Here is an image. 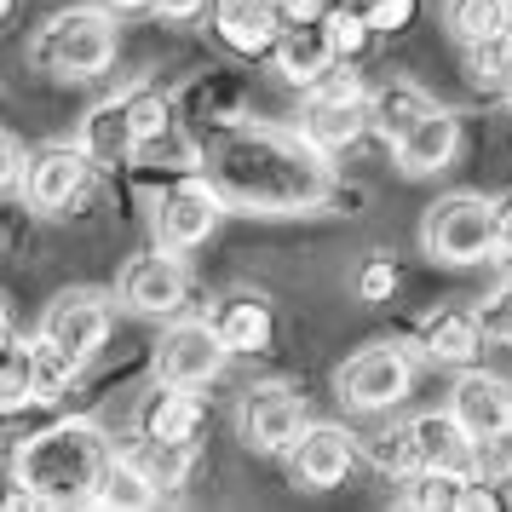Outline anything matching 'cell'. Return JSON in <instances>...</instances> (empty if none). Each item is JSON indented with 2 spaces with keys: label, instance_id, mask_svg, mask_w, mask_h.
<instances>
[{
  "label": "cell",
  "instance_id": "8",
  "mask_svg": "<svg viewBox=\"0 0 512 512\" xmlns=\"http://www.w3.org/2000/svg\"><path fill=\"white\" fill-rule=\"evenodd\" d=\"M449 415L478 449H495V443L512 438V380L489 369H466L455 386H449Z\"/></svg>",
  "mask_w": 512,
  "mask_h": 512
},
{
  "label": "cell",
  "instance_id": "37",
  "mask_svg": "<svg viewBox=\"0 0 512 512\" xmlns=\"http://www.w3.org/2000/svg\"><path fill=\"white\" fill-rule=\"evenodd\" d=\"M495 259H512V196L495 202Z\"/></svg>",
  "mask_w": 512,
  "mask_h": 512
},
{
  "label": "cell",
  "instance_id": "19",
  "mask_svg": "<svg viewBox=\"0 0 512 512\" xmlns=\"http://www.w3.org/2000/svg\"><path fill=\"white\" fill-rule=\"evenodd\" d=\"M300 133L323 156H340V150H351V144L369 133V98H311Z\"/></svg>",
  "mask_w": 512,
  "mask_h": 512
},
{
  "label": "cell",
  "instance_id": "21",
  "mask_svg": "<svg viewBox=\"0 0 512 512\" xmlns=\"http://www.w3.org/2000/svg\"><path fill=\"white\" fill-rule=\"evenodd\" d=\"M277 70L288 87H300V93H311L317 81L328 75V64H334V47H328V35H323V18L317 24H282L277 35Z\"/></svg>",
  "mask_w": 512,
  "mask_h": 512
},
{
  "label": "cell",
  "instance_id": "4",
  "mask_svg": "<svg viewBox=\"0 0 512 512\" xmlns=\"http://www.w3.org/2000/svg\"><path fill=\"white\" fill-rule=\"evenodd\" d=\"M420 248L432 265H484L495 259V202L478 190L438 196L420 219Z\"/></svg>",
  "mask_w": 512,
  "mask_h": 512
},
{
  "label": "cell",
  "instance_id": "26",
  "mask_svg": "<svg viewBox=\"0 0 512 512\" xmlns=\"http://www.w3.org/2000/svg\"><path fill=\"white\" fill-rule=\"evenodd\" d=\"M420 110H432V98L420 93V87H409V81H392V87L369 93V127L374 133H386V139H397Z\"/></svg>",
  "mask_w": 512,
  "mask_h": 512
},
{
  "label": "cell",
  "instance_id": "36",
  "mask_svg": "<svg viewBox=\"0 0 512 512\" xmlns=\"http://www.w3.org/2000/svg\"><path fill=\"white\" fill-rule=\"evenodd\" d=\"M18 179H24V144L0 133V190H18Z\"/></svg>",
  "mask_w": 512,
  "mask_h": 512
},
{
  "label": "cell",
  "instance_id": "44",
  "mask_svg": "<svg viewBox=\"0 0 512 512\" xmlns=\"http://www.w3.org/2000/svg\"><path fill=\"white\" fill-rule=\"evenodd\" d=\"M501 6H507V12H512V0H501Z\"/></svg>",
  "mask_w": 512,
  "mask_h": 512
},
{
  "label": "cell",
  "instance_id": "29",
  "mask_svg": "<svg viewBox=\"0 0 512 512\" xmlns=\"http://www.w3.org/2000/svg\"><path fill=\"white\" fill-rule=\"evenodd\" d=\"M466 70H472L478 87H507V75H512V24L495 29V35H484V41H472V47H466Z\"/></svg>",
  "mask_w": 512,
  "mask_h": 512
},
{
  "label": "cell",
  "instance_id": "41",
  "mask_svg": "<svg viewBox=\"0 0 512 512\" xmlns=\"http://www.w3.org/2000/svg\"><path fill=\"white\" fill-rule=\"evenodd\" d=\"M495 501H501V507L512 512V472H507V478H501V489H495Z\"/></svg>",
  "mask_w": 512,
  "mask_h": 512
},
{
  "label": "cell",
  "instance_id": "2",
  "mask_svg": "<svg viewBox=\"0 0 512 512\" xmlns=\"http://www.w3.org/2000/svg\"><path fill=\"white\" fill-rule=\"evenodd\" d=\"M110 461V438L98 432V420H47L35 426L18 455H12V478L35 495V507H93V489H98V472Z\"/></svg>",
  "mask_w": 512,
  "mask_h": 512
},
{
  "label": "cell",
  "instance_id": "1",
  "mask_svg": "<svg viewBox=\"0 0 512 512\" xmlns=\"http://www.w3.org/2000/svg\"><path fill=\"white\" fill-rule=\"evenodd\" d=\"M202 179L225 213H254V219H294V213H323L334 202V167L305 133L271 127V121H236L202 150Z\"/></svg>",
  "mask_w": 512,
  "mask_h": 512
},
{
  "label": "cell",
  "instance_id": "24",
  "mask_svg": "<svg viewBox=\"0 0 512 512\" xmlns=\"http://www.w3.org/2000/svg\"><path fill=\"white\" fill-rule=\"evenodd\" d=\"M156 501H162L156 484H150L127 455H110V461H104L98 489H93V507H104V512H144V507H156Z\"/></svg>",
  "mask_w": 512,
  "mask_h": 512
},
{
  "label": "cell",
  "instance_id": "11",
  "mask_svg": "<svg viewBox=\"0 0 512 512\" xmlns=\"http://www.w3.org/2000/svg\"><path fill=\"white\" fill-rule=\"evenodd\" d=\"M110 323H116V305L110 294H98V288H64L58 300L47 305V317H41V334H47L52 346H64L70 357H98L104 340H110Z\"/></svg>",
  "mask_w": 512,
  "mask_h": 512
},
{
  "label": "cell",
  "instance_id": "34",
  "mask_svg": "<svg viewBox=\"0 0 512 512\" xmlns=\"http://www.w3.org/2000/svg\"><path fill=\"white\" fill-rule=\"evenodd\" d=\"M357 294H363L369 305L392 300V294H397V265H392V254H369V259H363V271H357Z\"/></svg>",
  "mask_w": 512,
  "mask_h": 512
},
{
  "label": "cell",
  "instance_id": "7",
  "mask_svg": "<svg viewBox=\"0 0 512 512\" xmlns=\"http://www.w3.org/2000/svg\"><path fill=\"white\" fill-rule=\"evenodd\" d=\"M219 219H225V202L213 196V185L202 173H185V179H173V185L162 190V202H156V248H173V254L202 248V242L219 231Z\"/></svg>",
  "mask_w": 512,
  "mask_h": 512
},
{
  "label": "cell",
  "instance_id": "18",
  "mask_svg": "<svg viewBox=\"0 0 512 512\" xmlns=\"http://www.w3.org/2000/svg\"><path fill=\"white\" fill-rule=\"evenodd\" d=\"M208 323H213L219 346L231 351V357H254V351H265L271 334H277V317H271V305L259 300V294H225Z\"/></svg>",
  "mask_w": 512,
  "mask_h": 512
},
{
  "label": "cell",
  "instance_id": "6",
  "mask_svg": "<svg viewBox=\"0 0 512 512\" xmlns=\"http://www.w3.org/2000/svg\"><path fill=\"white\" fill-rule=\"evenodd\" d=\"M93 173L98 167L87 162L81 144H41L35 156H24V202L41 219H58V213H75L93 190Z\"/></svg>",
  "mask_w": 512,
  "mask_h": 512
},
{
  "label": "cell",
  "instance_id": "42",
  "mask_svg": "<svg viewBox=\"0 0 512 512\" xmlns=\"http://www.w3.org/2000/svg\"><path fill=\"white\" fill-rule=\"evenodd\" d=\"M6 12H12V0H0V24H6Z\"/></svg>",
  "mask_w": 512,
  "mask_h": 512
},
{
  "label": "cell",
  "instance_id": "9",
  "mask_svg": "<svg viewBox=\"0 0 512 512\" xmlns=\"http://www.w3.org/2000/svg\"><path fill=\"white\" fill-rule=\"evenodd\" d=\"M150 363H156V380H167V386H208V380H219V369L231 363V351L219 346V334H213L208 317H202V323L185 317V323L162 328Z\"/></svg>",
  "mask_w": 512,
  "mask_h": 512
},
{
  "label": "cell",
  "instance_id": "38",
  "mask_svg": "<svg viewBox=\"0 0 512 512\" xmlns=\"http://www.w3.org/2000/svg\"><path fill=\"white\" fill-rule=\"evenodd\" d=\"M12 346H18V317H12V305L0 300V357H6Z\"/></svg>",
  "mask_w": 512,
  "mask_h": 512
},
{
  "label": "cell",
  "instance_id": "25",
  "mask_svg": "<svg viewBox=\"0 0 512 512\" xmlns=\"http://www.w3.org/2000/svg\"><path fill=\"white\" fill-rule=\"evenodd\" d=\"M24 351H29V397L35 403H58V397L70 392V380L81 374V357H70L64 346H52L47 334L24 340Z\"/></svg>",
  "mask_w": 512,
  "mask_h": 512
},
{
  "label": "cell",
  "instance_id": "20",
  "mask_svg": "<svg viewBox=\"0 0 512 512\" xmlns=\"http://www.w3.org/2000/svg\"><path fill=\"white\" fill-rule=\"evenodd\" d=\"M420 346H426L432 363H455V369H466V363L484 351L478 311H472V305H438V311L420 323Z\"/></svg>",
  "mask_w": 512,
  "mask_h": 512
},
{
  "label": "cell",
  "instance_id": "16",
  "mask_svg": "<svg viewBox=\"0 0 512 512\" xmlns=\"http://www.w3.org/2000/svg\"><path fill=\"white\" fill-rule=\"evenodd\" d=\"M409 449H415V472L426 466V472H478V443L466 438L461 426H455V415L449 409H432V415H415L409 426Z\"/></svg>",
  "mask_w": 512,
  "mask_h": 512
},
{
  "label": "cell",
  "instance_id": "5",
  "mask_svg": "<svg viewBox=\"0 0 512 512\" xmlns=\"http://www.w3.org/2000/svg\"><path fill=\"white\" fill-rule=\"evenodd\" d=\"M334 392H340V403L369 409V415L374 409H392V403H403V397L415 392V357L397 340H374V346H363L357 357L340 363Z\"/></svg>",
  "mask_w": 512,
  "mask_h": 512
},
{
  "label": "cell",
  "instance_id": "31",
  "mask_svg": "<svg viewBox=\"0 0 512 512\" xmlns=\"http://www.w3.org/2000/svg\"><path fill=\"white\" fill-rule=\"evenodd\" d=\"M507 24H512V12L501 0H449V29L461 35V47H472V41H484V35H495Z\"/></svg>",
  "mask_w": 512,
  "mask_h": 512
},
{
  "label": "cell",
  "instance_id": "12",
  "mask_svg": "<svg viewBox=\"0 0 512 512\" xmlns=\"http://www.w3.org/2000/svg\"><path fill=\"white\" fill-rule=\"evenodd\" d=\"M190 294V277L173 248H156V254H133L127 271H121L116 300L133 311V317H173Z\"/></svg>",
  "mask_w": 512,
  "mask_h": 512
},
{
  "label": "cell",
  "instance_id": "28",
  "mask_svg": "<svg viewBox=\"0 0 512 512\" xmlns=\"http://www.w3.org/2000/svg\"><path fill=\"white\" fill-rule=\"evenodd\" d=\"M323 35H328V47H334L340 64L363 58V47L374 41V29H369V18H363V6H357V0H334V6H328V12H323Z\"/></svg>",
  "mask_w": 512,
  "mask_h": 512
},
{
  "label": "cell",
  "instance_id": "27",
  "mask_svg": "<svg viewBox=\"0 0 512 512\" xmlns=\"http://www.w3.org/2000/svg\"><path fill=\"white\" fill-rule=\"evenodd\" d=\"M461 478L466 472H409L403 478V489H397V501L409 512H455V501H461Z\"/></svg>",
  "mask_w": 512,
  "mask_h": 512
},
{
  "label": "cell",
  "instance_id": "13",
  "mask_svg": "<svg viewBox=\"0 0 512 512\" xmlns=\"http://www.w3.org/2000/svg\"><path fill=\"white\" fill-rule=\"evenodd\" d=\"M392 156H397L403 179H432L443 167H455V156H461V121L449 116V110H438V104L420 110L392 139Z\"/></svg>",
  "mask_w": 512,
  "mask_h": 512
},
{
  "label": "cell",
  "instance_id": "22",
  "mask_svg": "<svg viewBox=\"0 0 512 512\" xmlns=\"http://www.w3.org/2000/svg\"><path fill=\"white\" fill-rule=\"evenodd\" d=\"M144 438H202V426H208V403L196 386H156V397L144 403Z\"/></svg>",
  "mask_w": 512,
  "mask_h": 512
},
{
  "label": "cell",
  "instance_id": "32",
  "mask_svg": "<svg viewBox=\"0 0 512 512\" xmlns=\"http://www.w3.org/2000/svg\"><path fill=\"white\" fill-rule=\"evenodd\" d=\"M478 311V328H484V340H501V346H512V282H501L495 294H484V300L472 305Z\"/></svg>",
  "mask_w": 512,
  "mask_h": 512
},
{
  "label": "cell",
  "instance_id": "14",
  "mask_svg": "<svg viewBox=\"0 0 512 512\" xmlns=\"http://www.w3.org/2000/svg\"><path fill=\"white\" fill-rule=\"evenodd\" d=\"M288 466H294V484L305 489H334L346 484V472L357 466V438H351L346 426H311L305 420V432L288 443Z\"/></svg>",
  "mask_w": 512,
  "mask_h": 512
},
{
  "label": "cell",
  "instance_id": "17",
  "mask_svg": "<svg viewBox=\"0 0 512 512\" xmlns=\"http://www.w3.org/2000/svg\"><path fill=\"white\" fill-rule=\"evenodd\" d=\"M81 150H87V162L104 167V173H116L139 156V139H133V116H127V93L121 98H104L93 116L81 121Z\"/></svg>",
  "mask_w": 512,
  "mask_h": 512
},
{
  "label": "cell",
  "instance_id": "3",
  "mask_svg": "<svg viewBox=\"0 0 512 512\" xmlns=\"http://www.w3.org/2000/svg\"><path fill=\"white\" fill-rule=\"evenodd\" d=\"M116 47H121V29H116V12L104 6H70L58 12L41 35H35V64L58 81H93L116 64Z\"/></svg>",
  "mask_w": 512,
  "mask_h": 512
},
{
  "label": "cell",
  "instance_id": "43",
  "mask_svg": "<svg viewBox=\"0 0 512 512\" xmlns=\"http://www.w3.org/2000/svg\"><path fill=\"white\" fill-rule=\"evenodd\" d=\"M507 104H512V75H507Z\"/></svg>",
  "mask_w": 512,
  "mask_h": 512
},
{
  "label": "cell",
  "instance_id": "33",
  "mask_svg": "<svg viewBox=\"0 0 512 512\" xmlns=\"http://www.w3.org/2000/svg\"><path fill=\"white\" fill-rule=\"evenodd\" d=\"M420 0H363V18H369L374 35H403V29L415 24Z\"/></svg>",
  "mask_w": 512,
  "mask_h": 512
},
{
  "label": "cell",
  "instance_id": "10",
  "mask_svg": "<svg viewBox=\"0 0 512 512\" xmlns=\"http://www.w3.org/2000/svg\"><path fill=\"white\" fill-rule=\"evenodd\" d=\"M305 397L282 380H265V386H248L242 409H236V426H242V443L259 449V455H288V443L305 432Z\"/></svg>",
  "mask_w": 512,
  "mask_h": 512
},
{
  "label": "cell",
  "instance_id": "15",
  "mask_svg": "<svg viewBox=\"0 0 512 512\" xmlns=\"http://www.w3.org/2000/svg\"><path fill=\"white\" fill-rule=\"evenodd\" d=\"M213 35H219L236 58H265L282 35L277 0H213Z\"/></svg>",
  "mask_w": 512,
  "mask_h": 512
},
{
  "label": "cell",
  "instance_id": "23",
  "mask_svg": "<svg viewBox=\"0 0 512 512\" xmlns=\"http://www.w3.org/2000/svg\"><path fill=\"white\" fill-rule=\"evenodd\" d=\"M127 461L156 484V495H167V489H179L190 478V466H196V438H139Z\"/></svg>",
  "mask_w": 512,
  "mask_h": 512
},
{
  "label": "cell",
  "instance_id": "39",
  "mask_svg": "<svg viewBox=\"0 0 512 512\" xmlns=\"http://www.w3.org/2000/svg\"><path fill=\"white\" fill-rule=\"evenodd\" d=\"M156 6H162L167 18H196V12H202L208 0H156Z\"/></svg>",
  "mask_w": 512,
  "mask_h": 512
},
{
  "label": "cell",
  "instance_id": "30",
  "mask_svg": "<svg viewBox=\"0 0 512 512\" xmlns=\"http://www.w3.org/2000/svg\"><path fill=\"white\" fill-rule=\"evenodd\" d=\"M127 116H133V139H139V156L144 150H156L167 139V127H173V110H167V98L156 87H133L127 93Z\"/></svg>",
  "mask_w": 512,
  "mask_h": 512
},
{
  "label": "cell",
  "instance_id": "40",
  "mask_svg": "<svg viewBox=\"0 0 512 512\" xmlns=\"http://www.w3.org/2000/svg\"><path fill=\"white\" fill-rule=\"evenodd\" d=\"M98 6H104V12H150V6H156V0H98Z\"/></svg>",
  "mask_w": 512,
  "mask_h": 512
},
{
  "label": "cell",
  "instance_id": "35",
  "mask_svg": "<svg viewBox=\"0 0 512 512\" xmlns=\"http://www.w3.org/2000/svg\"><path fill=\"white\" fill-rule=\"evenodd\" d=\"M374 466H380V472H397V478H409V472H415L409 432H386V438H374Z\"/></svg>",
  "mask_w": 512,
  "mask_h": 512
}]
</instances>
